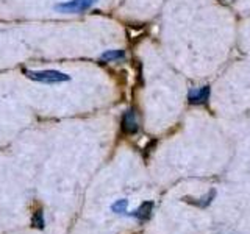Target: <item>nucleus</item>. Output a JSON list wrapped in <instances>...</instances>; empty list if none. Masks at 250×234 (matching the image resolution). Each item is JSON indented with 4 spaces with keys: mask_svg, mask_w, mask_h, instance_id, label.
I'll list each match as a JSON object with an SVG mask.
<instances>
[{
    "mask_svg": "<svg viewBox=\"0 0 250 234\" xmlns=\"http://www.w3.org/2000/svg\"><path fill=\"white\" fill-rule=\"evenodd\" d=\"M121 128L125 135H136L139 130V122L135 109H127L122 116V123Z\"/></svg>",
    "mask_w": 250,
    "mask_h": 234,
    "instance_id": "7ed1b4c3",
    "label": "nucleus"
},
{
    "mask_svg": "<svg viewBox=\"0 0 250 234\" xmlns=\"http://www.w3.org/2000/svg\"><path fill=\"white\" fill-rule=\"evenodd\" d=\"M125 50H119V49H111V50H105L100 55V59L104 62H116V61H122L125 59Z\"/></svg>",
    "mask_w": 250,
    "mask_h": 234,
    "instance_id": "0eeeda50",
    "label": "nucleus"
},
{
    "mask_svg": "<svg viewBox=\"0 0 250 234\" xmlns=\"http://www.w3.org/2000/svg\"><path fill=\"white\" fill-rule=\"evenodd\" d=\"M209 98V86H202V88L191 89L188 94V100L191 105H205Z\"/></svg>",
    "mask_w": 250,
    "mask_h": 234,
    "instance_id": "20e7f679",
    "label": "nucleus"
},
{
    "mask_svg": "<svg viewBox=\"0 0 250 234\" xmlns=\"http://www.w3.org/2000/svg\"><path fill=\"white\" fill-rule=\"evenodd\" d=\"M127 208H128V200L125 198L117 200L111 205V211L114 214H127Z\"/></svg>",
    "mask_w": 250,
    "mask_h": 234,
    "instance_id": "6e6552de",
    "label": "nucleus"
},
{
    "mask_svg": "<svg viewBox=\"0 0 250 234\" xmlns=\"http://www.w3.org/2000/svg\"><path fill=\"white\" fill-rule=\"evenodd\" d=\"M97 3V0H64L53 6L55 11L61 14H82L89 11Z\"/></svg>",
    "mask_w": 250,
    "mask_h": 234,
    "instance_id": "f03ea898",
    "label": "nucleus"
},
{
    "mask_svg": "<svg viewBox=\"0 0 250 234\" xmlns=\"http://www.w3.org/2000/svg\"><path fill=\"white\" fill-rule=\"evenodd\" d=\"M214 197H216V191L213 189V191H209L207 195H203L202 198H191V197H185L183 200H185L186 203H189V205L197 206V208H207V206H209V203L214 200Z\"/></svg>",
    "mask_w": 250,
    "mask_h": 234,
    "instance_id": "423d86ee",
    "label": "nucleus"
},
{
    "mask_svg": "<svg viewBox=\"0 0 250 234\" xmlns=\"http://www.w3.org/2000/svg\"><path fill=\"white\" fill-rule=\"evenodd\" d=\"M152 209H153V203L152 201H146V203H143L135 213H131V214H128L130 217H135V218H138L139 222H146V220H148L150 218V215H152Z\"/></svg>",
    "mask_w": 250,
    "mask_h": 234,
    "instance_id": "39448f33",
    "label": "nucleus"
},
{
    "mask_svg": "<svg viewBox=\"0 0 250 234\" xmlns=\"http://www.w3.org/2000/svg\"><path fill=\"white\" fill-rule=\"evenodd\" d=\"M23 75H25L31 81L49 84V86L70 81V75L69 74H64V72H61V70H57V69H44V70L23 69Z\"/></svg>",
    "mask_w": 250,
    "mask_h": 234,
    "instance_id": "f257e3e1",
    "label": "nucleus"
},
{
    "mask_svg": "<svg viewBox=\"0 0 250 234\" xmlns=\"http://www.w3.org/2000/svg\"><path fill=\"white\" fill-rule=\"evenodd\" d=\"M31 223H33L35 228L38 230H42L45 226V220H44V213L42 209H38L36 213L33 214V217H31Z\"/></svg>",
    "mask_w": 250,
    "mask_h": 234,
    "instance_id": "1a4fd4ad",
    "label": "nucleus"
}]
</instances>
